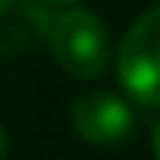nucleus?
<instances>
[{
	"mask_svg": "<svg viewBox=\"0 0 160 160\" xmlns=\"http://www.w3.org/2000/svg\"><path fill=\"white\" fill-rule=\"evenodd\" d=\"M118 82L131 101L160 108V7L144 10L121 36Z\"/></svg>",
	"mask_w": 160,
	"mask_h": 160,
	"instance_id": "nucleus-2",
	"label": "nucleus"
},
{
	"mask_svg": "<svg viewBox=\"0 0 160 160\" xmlns=\"http://www.w3.org/2000/svg\"><path fill=\"white\" fill-rule=\"evenodd\" d=\"M72 128L92 144H118L134 131V108L114 92H85L72 101Z\"/></svg>",
	"mask_w": 160,
	"mask_h": 160,
	"instance_id": "nucleus-3",
	"label": "nucleus"
},
{
	"mask_svg": "<svg viewBox=\"0 0 160 160\" xmlns=\"http://www.w3.org/2000/svg\"><path fill=\"white\" fill-rule=\"evenodd\" d=\"M49 49L56 62L75 78H98L111 62V36L98 13L69 7L49 26Z\"/></svg>",
	"mask_w": 160,
	"mask_h": 160,
	"instance_id": "nucleus-1",
	"label": "nucleus"
},
{
	"mask_svg": "<svg viewBox=\"0 0 160 160\" xmlns=\"http://www.w3.org/2000/svg\"><path fill=\"white\" fill-rule=\"evenodd\" d=\"M0 160H7V134H3V128H0Z\"/></svg>",
	"mask_w": 160,
	"mask_h": 160,
	"instance_id": "nucleus-5",
	"label": "nucleus"
},
{
	"mask_svg": "<svg viewBox=\"0 0 160 160\" xmlns=\"http://www.w3.org/2000/svg\"><path fill=\"white\" fill-rule=\"evenodd\" d=\"M150 141H154V157L160 160V121L154 124V137H150Z\"/></svg>",
	"mask_w": 160,
	"mask_h": 160,
	"instance_id": "nucleus-4",
	"label": "nucleus"
},
{
	"mask_svg": "<svg viewBox=\"0 0 160 160\" xmlns=\"http://www.w3.org/2000/svg\"><path fill=\"white\" fill-rule=\"evenodd\" d=\"M10 7H13V0H0V17H3V13L10 10Z\"/></svg>",
	"mask_w": 160,
	"mask_h": 160,
	"instance_id": "nucleus-7",
	"label": "nucleus"
},
{
	"mask_svg": "<svg viewBox=\"0 0 160 160\" xmlns=\"http://www.w3.org/2000/svg\"><path fill=\"white\" fill-rule=\"evenodd\" d=\"M42 3H56V7H72V3H78V0H42Z\"/></svg>",
	"mask_w": 160,
	"mask_h": 160,
	"instance_id": "nucleus-6",
	"label": "nucleus"
}]
</instances>
